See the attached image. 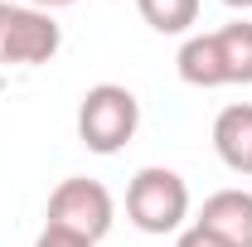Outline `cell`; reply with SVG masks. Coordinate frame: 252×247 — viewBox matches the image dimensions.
<instances>
[{
	"label": "cell",
	"mask_w": 252,
	"mask_h": 247,
	"mask_svg": "<svg viewBox=\"0 0 252 247\" xmlns=\"http://www.w3.org/2000/svg\"><path fill=\"white\" fill-rule=\"evenodd\" d=\"M141 126V102L122 83H97L78 102V141L93 155H117Z\"/></svg>",
	"instance_id": "1"
},
{
	"label": "cell",
	"mask_w": 252,
	"mask_h": 247,
	"mask_svg": "<svg viewBox=\"0 0 252 247\" xmlns=\"http://www.w3.org/2000/svg\"><path fill=\"white\" fill-rule=\"evenodd\" d=\"M126 218L141 233H151V238L180 233L189 218V185L175 170H165V165L136 170V180L126 185Z\"/></svg>",
	"instance_id": "2"
},
{
	"label": "cell",
	"mask_w": 252,
	"mask_h": 247,
	"mask_svg": "<svg viewBox=\"0 0 252 247\" xmlns=\"http://www.w3.org/2000/svg\"><path fill=\"white\" fill-rule=\"evenodd\" d=\"M112 218H117V204H112L107 185L102 180H83V175L63 180L49 194V209H44V223L68 228V233H78L88 243H102L112 233Z\"/></svg>",
	"instance_id": "3"
},
{
	"label": "cell",
	"mask_w": 252,
	"mask_h": 247,
	"mask_svg": "<svg viewBox=\"0 0 252 247\" xmlns=\"http://www.w3.org/2000/svg\"><path fill=\"white\" fill-rule=\"evenodd\" d=\"M63 44V30L54 25L49 10H34V5H10L0 0V68L5 63H20V68H34V63H49Z\"/></svg>",
	"instance_id": "4"
},
{
	"label": "cell",
	"mask_w": 252,
	"mask_h": 247,
	"mask_svg": "<svg viewBox=\"0 0 252 247\" xmlns=\"http://www.w3.org/2000/svg\"><path fill=\"white\" fill-rule=\"evenodd\" d=\"M194 223L219 233L228 247H252V194L248 189H219V194L204 199Z\"/></svg>",
	"instance_id": "5"
},
{
	"label": "cell",
	"mask_w": 252,
	"mask_h": 247,
	"mask_svg": "<svg viewBox=\"0 0 252 247\" xmlns=\"http://www.w3.org/2000/svg\"><path fill=\"white\" fill-rule=\"evenodd\" d=\"M214 151L228 170L252 175V102H233L223 107L214 122Z\"/></svg>",
	"instance_id": "6"
},
{
	"label": "cell",
	"mask_w": 252,
	"mask_h": 247,
	"mask_svg": "<svg viewBox=\"0 0 252 247\" xmlns=\"http://www.w3.org/2000/svg\"><path fill=\"white\" fill-rule=\"evenodd\" d=\"M214 54H219L223 88L228 83H252V25L248 20H233V25L214 30Z\"/></svg>",
	"instance_id": "7"
},
{
	"label": "cell",
	"mask_w": 252,
	"mask_h": 247,
	"mask_svg": "<svg viewBox=\"0 0 252 247\" xmlns=\"http://www.w3.org/2000/svg\"><path fill=\"white\" fill-rule=\"evenodd\" d=\"M180 78L189 88H223V73H219V54H214V34H189L180 44Z\"/></svg>",
	"instance_id": "8"
},
{
	"label": "cell",
	"mask_w": 252,
	"mask_h": 247,
	"mask_svg": "<svg viewBox=\"0 0 252 247\" xmlns=\"http://www.w3.org/2000/svg\"><path fill=\"white\" fill-rule=\"evenodd\" d=\"M136 10L156 34H189L199 20V0H136Z\"/></svg>",
	"instance_id": "9"
},
{
	"label": "cell",
	"mask_w": 252,
	"mask_h": 247,
	"mask_svg": "<svg viewBox=\"0 0 252 247\" xmlns=\"http://www.w3.org/2000/svg\"><path fill=\"white\" fill-rule=\"evenodd\" d=\"M34 247H97V243L78 238V233H68V228H54V223H44V233L34 238Z\"/></svg>",
	"instance_id": "10"
},
{
	"label": "cell",
	"mask_w": 252,
	"mask_h": 247,
	"mask_svg": "<svg viewBox=\"0 0 252 247\" xmlns=\"http://www.w3.org/2000/svg\"><path fill=\"white\" fill-rule=\"evenodd\" d=\"M175 247H228L219 238V233H209L204 223H189V228H180V238H175Z\"/></svg>",
	"instance_id": "11"
},
{
	"label": "cell",
	"mask_w": 252,
	"mask_h": 247,
	"mask_svg": "<svg viewBox=\"0 0 252 247\" xmlns=\"http://www.w3.org/2000/svg\"><path fill=\"white\" fill-rule=\"evenodd\" d=\"M25 5H34V10H49V15H54V10H63V5H78V0H25Z\"/></svg>",
	"instance_id": "12"
},
{
	"label": "cell",
	"mask_w": 252,
	"mask_h": 247,
	"mask_svg": "<svg viewBox=\"0 0 252 247\" xmlns=\"http://www.w3.org/2000/svg\"><path fill=\"white\" fill-rule=\"evenodd\" d=\"M228 10H252V0H223Z\"/></svg>",
	"instance_id": "13"
}]
</instances>
